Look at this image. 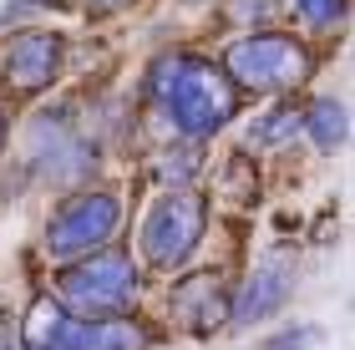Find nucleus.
<instances>
[{"label":"nucleus","instance_id":"obj_1","mask_svg":"<svg viewBox=\"0 0 355 350\" xmlns=\"http://www.w3.org/2000/svg\"><path fill=\"white\" fill-rule=\"evenodd\" d=\"M142 91L183 142H203V137L223 132L244 107V91L234 87L223 61L203 56V51H163L148 67Z\"/></svg>","mask_w":355,"mask_h":350},{"label":"nucleus","instance_id":"obj_2","mask_svg":"<svg viewBox=\"0 0 355 350\" xmlns=\"http://www.w3.org/2000/svg\"><path fill=\"white\" fill-rule=\"evenodd\" d=\"M223 71L234 76L239 91L289 97L315 76V51L310 41L289 36V30H249V36L223 46Z\"/></svg>","mask_w":355,"mask_h":350},{"label":"nucleus","instance_id":"obj_3","mask_svg":"<svg viewBox=\"0 0 355 350\" xmlns=\"http://www.w3.org/2000/svg\"><path fill=\"white\" fill-rule=\"evenodd\" d=\"M142 295L137 279V259L117 244L87 254V259H71L56 274V299L67 305L76 320H112V315H132Z\"/></svg>","mask_w":355,"mask_h":350},{"label":"nucleus","instance_id":"obj_4","mask_svg":"<svg viewBox=\"0 0 355 350\" xmlns=\"http://www.w3.org/2000/svg\"><path fill=\"white\" fill-rule=\"evenodd\" d=\"M208 234V198L198 188H163L137 224V254L163 274H178Z\"/></svg>","mask_w":355,"mask_h":350},{"label":"nucleus","instance_id":"obj_5","mask_svg":"<svg viewBox=\"0 0 355 350\" xmlns=\"http://www.w3.org/2000/svg\"><path fill=\"white\" fill-rule=\"evenodd\" d=\"M122 229V193L112 188H82V193L61 198L51 218L41 229V249L51 254L56 264H71V259H87V254L107 249Z\"/></svg>","mask_w":355,"mask_h":350},{"label":"nucleus","instance_id":"obj_6","mask_svg":"<svg viewBox=\"0 0 355 350\" xmlns=\"http://www.w3.org/2000/svg\"><path fill=\"white\" fill-rule=\"evenodd\" d=\"M61 61H67V41L56 30H46V26L15 30L6 56H0V87L10 97H41L46 87H56Z\"/></svg>","mask_w":355,"mask_h":350},{"label":"nucleus","instance_id":"obj_7","mask_svg":"<svg viewBox=\"0 0 355 350\" xmlns=\"http://www.w3.org/2000/svg\"><path fill=\"white\" fill-rule=\"evenodd\" d=\"M289 290H295V264L264 259V264L234 290V299H229V320H234V325H259V320H269V315L284 310Z\"/></svg>","mask_w":355,"mask_h":350},{"label":"nucleus","instance_id":"obj_8","mask_svg":"<svg viewBox=\"0 0 355 350\" xmlns=\"http://www.w3.org/2000/svg\"><path fill=\"white\" fill-rule=\"evenodd\" d=\"M21 350H82V320L56 295H36L21 320Z\"/></svg>","mask_w":355,"mask_h":350},{"label":"nucleus","instance_id":"obj_9","mask_svg":"<svg viewBox=\"0 0 355 350\" xmlns=\"http://www.w3.org/2000/svg\"><path fill=\"white\" fill-rule=\"evenodd\" d=\"M173 320L188 330H218L229 320V295H223L218 274H188L173 284Z\"/></svg>","mask_w":355,"mask_h":350},{"label":"nucleus","instance_id":"obj_10","mask_svg":"<svg viewBox=\"0 0 355 350\" xmlns=\"http://www.w3.org/2000/svg\"><path fill=\"white\" fill-rule=\"evenodd\" d=\"M300 132H304V102H295V97H274L264 112H259V122L249 127V148L279 152L284 142H295Z\"/></svg>","mask_w":355,"mask_h":350},{"label":"nucleus","instance_id":"obj_11","mask_svg":"<svg viewBox=\"0 0 355 350\" xmlns=\"http://www.w3.org/2000/svg\"><path fill=\"white\" fill-rule=\"evenodd\" d=\"M82 350H153V330L132 315L82 320Z\"/></svg>","mask_w":355,"mask_h":350},{"label":"nucleus","instance_id":"obj_12","mask_svg":"<svg viewBox=\"0 0 355 350\" xmlns=\"http://www.w3.org/2000/svg\"><path fill=\"white\" fill-rule=\"evenodd\" d=\"M304 137L320 152H335L350 137V107L340 97H310L304 102Z\"/></svg>","mask_w":355,"mask_h":350},{"label":"nucleus","instance_id":"obj_13","mask_svg":"<svg viewBox=\"0 0 355 350\" xmlns=\"http://www.w3.org/2000/svg\"><path fill=\"white\" fill-rule=\"evenodd\" d=\"M289 10L304 30H330L350 15V0H289Z\"/></svg>","mask_w":355,"mask_h":350},{"label":"nucleus","instance_id":"obj_14","mask_svg":"<svg viewBox=\"0 0 355 350\" xmlns=\"http://www.w3.org/2000/svg\"><path fill=\"white\" fill-rule=\"evenodd\" d=\"M67 6H76L82 15H96V21H102V15H122V10H132L137 0H67Z\"/></svg>","mask_w":355,"mask_h":350},{"label":"nucleus","instance_id":"obj_15","mask_svg":"<svg viewBox=\"0 0 355 350\" xmlns=\"http://www.w3.org/2000/svg\"><path fill=\"white\" fill-rule=\"evenodd\" d=\"M6 142H10V117H6V107H0V152H6Z\"/></svg>","mask_w":355,"mask_h":350}]
</instances>
